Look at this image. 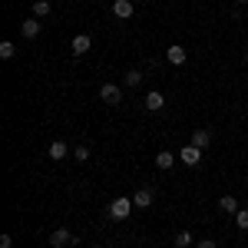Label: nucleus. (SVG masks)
Returning <instances> with one entry per match:
<instances>
[{
  "mask_svg": "<svg viewBox=\"0 0 248 248\" xmlns=\"http://www.w3.org/2000/svg\"><path fill=\"white\" fill-rule=\"evenodd\" d=\"M40 30H43V23H40L37 17H33V20H23V23H20V33H23L27 40H37V37H40Z\"/></svg>",
  "mask_w": 248,
  "mask_h": 248,
  "instance_id": "obj_6",
  "label": "nucleus"
},
{
  "mask_svg": "<svg viewBox=\"0 0 248 248\" xmlns=\"http://www.w3.org/2000/svg\"><path fill=\"white\" fill-rule=\"evenodd\" d=\"M50 245H53V248L79 245V235H73V232H70V229H57V232H50Z\"/></svg>",
  "mask_w": 248,
  "mask_h": 248,
  "instance_id": "obj_2",
  "label": "nucleus"
},
{
  "mask_svg": "<svg viewBox=\"0 0 248 248\" xmlns=\"http://www.w3.org/2000/svg\"><path fill=\"white\" fill-rule=\"evenodd\" d=\"M202 153H205V149H199V146H182V149H179V162H186V166H199V162H202Z\"/></svg>",
  "mask_w": 248,
  "mask_h": 248,
  "instance_id": "obj_4",
  "label": "nucleus"
},
{
  "mask_svg": "<svg viewBox=\"0 0 248 248\" xmlns=\"http://www.w3.org/2000/svg\"><path fill=\"white\" fill-rule=\"evenodd\" d=\"M175 166V153H169V149H162V153H155V169H172Z\"/></svg>",
  "mask_w": 248,
  "mask_h": 248,
  "instance_id": "obj_12",
  "label": "nucleus"
},
{
  "mask_svg": "<svg viewBox=\"0 0 248 248\" xmlns=\"http://www.w3.org/2000/svg\"><path fill=\"white\" fill-rule=\"evenodd\" d=\"M53 7H50V0H33V17H46Z\"/></svg>",
  "mask_w": 248,
  "mask_h": 248,
  "instance_id": "obj_16",
  "label": "nucleus"
},
{
  "mask_svg": "<svg viewBox=\"0 0 248 248\" xmlns=\"http://www.w3.org/2000/svg\"><path fill=\"white\" fill-rule=\"evenodd\" d=\"M235 225L242 232H248V209H238V215H235Z\"/></svg>",
  "mask_w": 248,
  "mask_h": 248,
  "instance_id": "obj_18",
  "label": "nucleus"
},
{
  "mask_svg": "<svg viewBox=\"0 0 248 248\" xmlns=\"http://www.w3.org/2000/svg\"><path fill=\"white\" fill-rule=\"evenodd\" d=\"M166 60H169L172 66H182V63L189 60V53H186V46H169V50H166Z\"/></svg>",
  "mask_w": 248,
  "mask_h": 248,
  "instance_id": "obj_11",
  "label": "nucleus"
},
{
  "mask_svg": "<svg viewBox=\"0 0 248 248\" xmlns=\"http://www.w3.org/2000/svg\"><path fill=\"white\" fill-rule=\"evenodd\" d=\"M136 3H142V0H136Z\"/></svg>",
  "mask_w": 248,
  "mask_h": 248,
  "instance_id": "obj_25",
  "label": "nucleus"
},
{
  "mask_svg": "<svg viewBox=\"0 0 248 248\" xmlns=\"http://www.w3.org/2000/svg\"><path fill=\"white\" fill-rule=\"evenodd\" d=\"M99 99H103L106 106H119V103H123V90H119L116 83H103V86H99Z\"/></svg>",
  "mask_w": 248,
  "mask_h": 248,
  "instance_id": "obj_3",
  "label": "nucleus"
},
{
  "mask_svg": "<svg viewBox=\"0 0 248 248\" xmlns=\"http://www.w3.org/2000/svg\"><path fill=\"white\" fill-rule=\"evenodd\" d=\"M133 202H136V209H153V189H136V195H133Z\"/></svg>",
  "mask_w": 248,
  "mask_h": 248,
  "instance_id": "obj_9",
  "label": "nucleus"
},
{
  "mask_svg": "<svg viewBox=\"0 0 248 248\" xmlns=\"http://www.w3.org/2000/svg\"><path fill=\"white\" fill-rule=\"evenodd\" d=\"M0 57H3V60H14V57H17V43L3 40V43H0Z\"/></svg>",
  "mask_w": 248,
  "mask_h": 248,
  "instance_id": "obj_15",
  "label": "nucleus"
},
{
  "mask_svg": "<svg viewBox=\"0 0 248 248\" xmlns=\"http://www.w3.org/2000/svg\"><path fill=\"white\" fill-rule=\"evenodd\" d=\"M235 3H248V0H235Z\"/></svg>",
  "mask_w": 248,
  "mask_h": 248,
  "instance_id": "obj_23",
  "label": "nucleus"
},
{
  "mask_svg": "<svg viewBox=\"0 0 248 248\" xmlns=\"http://www.w3.org/2000/svg\"><path fill=\"white\" fill-rule=\"evenodd\" d=\"M245 182H248V172H245Z\"/></svg>",
  "mask_w": 248,
  "mask_h": 248,
  "instance_id": "obj_24",
  "label": "nucleus"
},
{
  "mask_svg": "<svg viewBox=\"0 0 248 248\" xmlns=\"http://www.w3.org/2000/svg\"><path fill=\"white\" fill-rule=\"evenodd\" d=\"M192 245V232H179L175 235V248H189Z\"/></svg>",
  "mask_w": 248,
  "mask_h": 248,
  "instance_id": "obj_17",
  "label": "nucleus"
},
{
  "mask_svg": "<svg viewBox=\"0 0 248 248\" xmlns=\"http://www.w3.org/2000/svg\"><path fill=\"white\" fill-rule=\"evenodd\" d=\"M139 83H142V73L139 70H129L126 73V86H139Z\"/></svg>",
  "mask_w": 248,
  "mask_h": 248,
  "instance_id": "obj_19",
  "label": "nucleus"
},
{
  "mask_svg": "<svg viewBox=\"0 0 248 248\" xmlns=\"http://www.w3.org/2000/svg\"><path fill=\"white\" fill-rule=\"evenodd\" d=\"M90 46H93V40L86 37V33H77V37H73V57H83V53H90Z\"/></svg>",
  "mask_w": 248,
  "mask_h": 248,
  "instance_id": "obj_10",
  "label": "nucleus"
},
{
  "mask_svg": "<svg viewBox=\"0 0 248 248\" xmlns=\"http://www.w3.org/2000/svg\"><path fill=\"white\" fill-rule=\"evenodd\" d=\"M142 106H146V109H149V113H159V109H162V106H166V96L162 93H146V99H142Z\"/></svg>",
  "mask_w": 248,
  "mask_h": 248,
  "instance_id": "obj_7",
  "label": "nucleus"
},
{
  "mask_svg": "<svg viewBox=\"0 0 248 248\" xmlns=\"http://www.w3.org/2000/svg\"><path fill=\"white\" fill-rule=\"evenodd\" d=\"M195 248H218V242H215V238H202Z\"/></svg>",
  "mask_w": 248,
  "mask_h": 248,
  "instance_id": "obj_21",
  "label": "nucleus"
},
{
  "mask_svg": "<svg viewBox=\"0 0 248 248\" xmlns=\"http://www.w3.org/2000/svg\"><path fill=\"white\" fill-rule=\"evenodd\" d=\"M218 209L225 212V215H238V199L235 195H222L218 199Z\"/></svg>",
  "mask_w": 248,
  "mask_h": 248,
  "instance_id": "obj_13",
  "label": "nucleus"
},
{
  "mask_svg": "<svg viewBox=\"0 0 248 248\" xmlns=\"http://www.w3.org/2000/svg\"><path fill=\"white\" fill-rule=\"evenodd\" d=\"M113 14L119 20H129L136 14V0H116V3H113Z\"/></svg>",
  "mask_w": 248,
  "mask_h": 248,
  "instance_id": "obj_5",
  "label": "nucleus"
},
{
  "mask_svg": "<svg viewBox=\"0 0 248 248\" xmlns=\"http://www.w3.org/2000/svg\"><path fill=\"white\" fill-rule=\"evenodd\" d=\"M73 159H77V162H86V159H90V149H86V146H77V149H73Z\"/></svg>",
  "mask_w": 248,
  "mask_h": 248,
  "instance_id": "obj_20",
  "label": "nucleus"
},
{
  "mask_svg": "<svg viewBox=\"0 0 248 248\" xmlns=\"http://www.w3.org/2000/svg\"><path fill=\"white\" fill-rule=\"evenodd\" d=\"M46 155H50L53 162H60V159H66V155H70V146H66L63 139H57V142H50V149H46Z\"/></svg>",
  "mask_w": 248,
  "mask_h": 248,
  "instance_id": "obj_8",
  "label": "nucleus"
},
{
  "mask_svg": "<svg viewBox=\"0 0 248 248\" xmlns=\"http://www.w3.org/2000/svg\"><path fill=\"white\" fill-rule=\"evenodd\" d=\"M209 142H212V133H209V129H192V146L205 149Z\"/></svg>",
  "mask_w": 248,
  "mask_h": 248,
  "instance_id": "obj_14",
  "label": "nucleus"
},
{
  "mask_svg": "<svg viewBox=\"0 0 248 248\" xmlns=\"http://www.w3.org/2000/svg\"><path fill=\"white\" fill-rule=\"evenodd\" d=\"M10 245H14V238H10V235L3 232V235H0V248H10Z\"/></svg>",
  "mask_w": 248,
  "mask_h": 248,
  "instance_id": "obj_22",
  "label": "nucleus"
},
{
  "mask_svg": "<svg viewBox=\"0 0 248 248\" xmlns=\"http://www.w3.org/2000/svg\"><path fill=\"white\" fill-rule=\"evenodd\" d=\"M136 209V202L133 199H126V195H119V199H113L109 202V218H129Z\"/></svg>",
  "mask_w": 248,
  "mask_h": 248,
  "instance_id": "obj_1",
  "label": "nucleus"
}]
</instances>
